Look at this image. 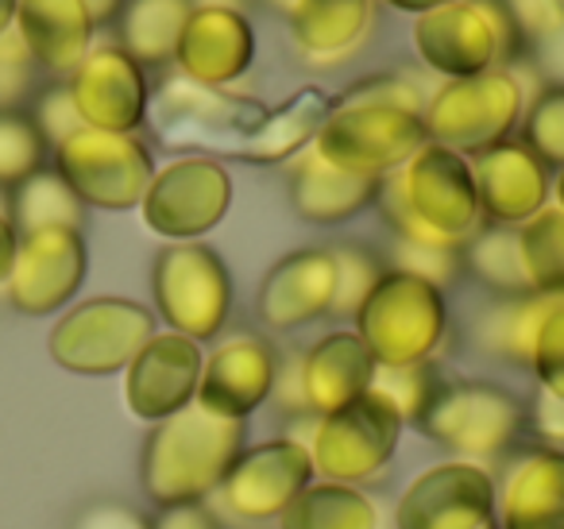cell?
Instances as JSON below:
<instances>
[{"instance_id":"obj_47","label":"cell","mask_w":564,"mask_h":529,"mask_svg":"<svg viewBox=\"0 0 564 529\" xmlns=\"http://www.w3.org/2000/svg\"><path fill=\"white\" fill-rule=\"evenodd\" d=\"M151 529H220V521L205 503H194V506H166V510H159L151 518Z\"/></svg>"},{"instance_id":"obj_29","label":"cell","mask_w":564,"mask_h":529,"mask_svg":"<svg viewBox=\"0 0 564 529\" xmlns=\"http://www.w3.org/2000/svg\"><path fill=\"white\" fill-rule=\"evenodd\" d=\"M294 43L314 63H333L360 47L371 28V0H299L291 17Z\"/></svg>"},{"instance_id":"obj_15","label":"cell","mask_w":564,"mask_h":529,"mask_svg":"<svg viewBox=\"0 0 564 529\" xmlns=\"http://www.w3.org/2000/svg\"><path fill=\"white\" fill-rule=\"evenodd\" d=\"M495 518V475L476 460L417 472L394 503V529H479Z\"/></svg>"},{"instance_id":"obj_10","label":"cell","mask_w":564,"mask_h":529,"mask_svg":"<svg viewBox=\"0 0 564 529\" xmlns=\"http://www.w3.org/2000/svg\"><path fill=\"white\" fill-rule=\"evenodd\" d=\"M151 120L166 148L174 151H213L236 159L248 136L263 125L267 105L256 97L228 94V89L197 86L189 78H171L151 101Z\"/></svg>"},{"instance_id":"obj_44","label":"cell","mask_w":564,"mask_h":529,"mask_svg":"<svg viewBox=\"0 0 564 529\" xmlns=\"http://www.w3.org/2000/svg\"><path fill=\"white\" fill-rule=\"evenodd\" d=\"M74 529H151V518L120 498H97V503L82 506Z\"/></svg>"},{"instance_id":"obj_49","label":"cell","mask_w":564,"mask_h":529,"mask_svg":"<svg viewBox=\"0 0 564 529\" xmlns=\"http://www.w3.org/2000/svg\"><path fill=\"white\" fill-rule=\"evenodd\" d=\"M82 9L89 12L94 28H101V24H112V20L120 17V9H124V0H82Z\"/></svg>"},{"instance_id":"obj_7","label":"cell","mask_w":564,"mask_h":529,"mask_svg":"<svg viewBox=\"0 0 564 529\" xmlns=\"http://www.w3.org/2000/svg\"><path fill=\"white\" fill-rule=\"evenodd\" d=\"M525 112L522 82L510 71H487L479 78L445 82L425 101V140L471 159L495 143L510 140Z\"/></svg>"},{"instance_id":"obj_4","label":"cell","mask_w":564,"mask_h":529,"mask_svg":"<svg viewBox=\"0 0 564 529\" xmlns=\"http://www.w3.org/2000/svg\"><path fill=\"white\" fill-rule=\"evenodd\" d=\"M448 325L453 317L445 290L394 267H387L352 317L356 336L368 344L379 367H414L433 359L445 344Z\"/></svg>"},{"instance_id":"obj_33","label":"cell","mask_w":564,"mask_h":529,"mask_svg":"<svg viewBox=\"0 0 564 529\" xmlns=\"http://www.w3.org/2000/svg\"><path fill=\"white\" fill-rule=\"evenodd\" d=\"M9 217L20 236L43 233V228H78L82 233V225H86V205L66 186L63 174L43 166L40 174H32V179L12 190Z\"/></svg>"},{"instance_id":"obj_12","label":"cell","mask_w":564,"mask_h":529,"mask_svg":"<svg viewBox=\"0 0 564 529\" xmlns=\"http://www.w3.org/2000/svg\"><path fill=\"white\" fill-rule=\"evenodd\" d=\"M232 209V174L213 155H182L155 166L148 194L140 202L143 225L166 244L202 240Z\"/></svg>"},{"instance_id":"obj_26","label":"cell","mask_w":564,"mask_h":529,"mask_svg":"<svg viewBox=\"0 0 564 529\" xmlns=\"http://www.w3.org/2000/svg\"><path fill=\"white\" fill-rule=\"evenodd\" d=\"M17 32L35 66L70 78L94 43V20L82 0H17Z\"/></svg>"},{"instance_id":"obj_16","label":"cell","mask_w":564,"mask_h":529,"mask_svg":"<svg viewBox=\"0 0 564 529\" xmlns=\"http://www.w3.org/2000/svg\"><path fill=\"white\" fill-rule=\"evenodd\" d=\"M89 271V248L78 228H43L20 236L9 274V302L28 317H51L82 290Z\"/></svg>"},{"instance_id":"obj_6","label":"cell","mask_w":564,"mask_h":529,"mask_svg":"<svg viewBox=\"0 0 564 529\" xmlns=\"http://www.w3.org/2000/svg\"><path fill=\"white\" fill-rule=\"evenodd\" d=\"M151 294L155 317L166 321L171 333L205 344L225 333L232 317V274L225 259L202 240L166 244L151 267Z\"/></svg>"},{"instance_id":"obj_39","label":"cell","mask_w":564,"mask_h":529,"mask_svg":"<svg viewBox=\"0 0 564 529\" xmlns=\"http://www.w3.org/2000/svg\"><path fill=\"white\" fill-rule=\"evenodd\" d=\"M530 371L538 375V387L564 398V294L549 305L538 336H533Z\"/></svg>"},{"instance_id":"obj_21","label":"cell","mask_w":564,"mask_h":529,"mask_svg":"<svg viewBox=\"0 0 564 529\" xmlns=\"http://www.w3.org/2000/svg\"><path fill=\"white\" fill-rule=\"evenodd\" d=\"M279 382V356L263 336H228L213 356H205L197 406L228 421H248L263 402H271Z\"/></svg>"},{"instance_id":"obj_31","label":"cell","mask_w":564,"mask_h":529,"mask_svg":"<svg viewBox=\"0 0 564 529\" xmlns=\"http://www.w3.org/2000/svg\"><path fill=\"white\" fill-rule=\"evenodd\" d=\"M279 529H379V506L364 487L314 479L282 510Z\"/></svg>"},{"instance_id":"obj_36","label":"cell","mask_w":564,"mask_h":529,"mask_svg":"<svg viewBox=\"0 0 564 529\" xmlns=\"http://www.w3.org/2000/svg\"><path fill=\"white\" fill-rule=\"evenodd\" d=\"M522 143L549 171H564V86H541V94L525 105Z\"/></svg>"},{"instance_id":"obj_18","label":"cell","mask_w":564,"mask_h":529,"mask_svg":"<svg viewBox=\"0 0 564 529\" xmlns=\"http://www.w3.org/2000/svg\"><path fill=\"white\" fill-rule=\"evenodd\" d=\"M202 344L189 341L182 333H155L135 359L124 367V402L132 418L166 421L171 413L186 410L197 402V387H202Z\"/></svg>"},{"instance_id":"obj_24","label":"cell","mask_w":564,"mask_h":529,"mask_svg":"<svg viewBox=\"0 0 564 529\" xmlns=\"http://www.w3.org/2000/svg\"><path fill=\"white\" fill-rule=\"evenodd\" d=\"M499 529H564V452L525 444L495 483Z\"/></svg>"},{"instance_id":"obj_42","label":"cell","mask_w":564,"mask_h":529,"mask_svg":"<svg viewBox=\"0 0 564 529\" xmlns=\"http://www.w3.org/2000/svg\"><path fill=\"white\" fill-rule=\"evenodd\" d=\"M340 101H387V105H402V109H425L422 89L414 86L402 74H368V78L352 82V86L340 94Z\"/></svg>"},{"instance_id":"obj_38","label":"cell","mask_w":564,"mask_h":529,"mask_svg":"<svg viewBox=\"0 0 564 529\" xmlns=\"http://www.w3.org/2000/svg\"><path fill=\"white\" fill-rule=\"evenodd\" d=\"M441 382H445L441 367L433 364V359H425V364H414V367H379L371 387H376L379 395L391 398L394 410L402 413L406 425H417V418H422L425 406L433 402Z\"/></svg>"},{"instance_id":"obj_22","label":"cell","mask_w":564,"mask_h":529,"mask_svg":"<svg viewBox=\"0 0 564 529\" xmlns=\"http://www.w3.org/2000/svg\"><path fill=\"white\" fill-rule=\"evenodd\" d=\"M174 63H178L182 78L197 82V86L228 89L256 63V28H251L248 12L194 4Z\"/></svg>"},{"instance_id":"obj_48","label":"cell","mask_w":564,"mask_h":529,"mask_svg":"<svg viewBox=\"0 0 564 529\" xmlns=\"http://www.w3.org/2000/svg\"><path fill=\"white\" fill-rule=\"evenodd\" d=\"M17 248H20V233L9 213L0 209V282H9L12 263H17Z\"/></svg>"},{"instance_id":"obj_20","label":"cell","mask_w":564,"mask_h":529,"mask_svg":"<svg viewBox=\"0 0 564 529\" xmlns=\"http://www.w3.org/2000/svg\"><path fill=\"white\" fill-rule=\"evenodd\" d=\"M484 225L518 228L549 205V166L522 140H502L468 159Z\"/></svg>"},{"instance_id":"obj_30","label":"cell","mask_w":564,"mask_h":529,"mask_svg":"<svg viewBox=\"0 0 564 529\" xmlns=\"http://www.w3.org/2000/svg\"><path fill=\"white\" fill-rule=\"evenodd\" d=\"M189 12H194V0H124L117 17V47L128 51L143 71L174 63Z\"/></svg>"},{"instance_id":"obj_23","label":"cell","mask_w":564,"mask_h":529,"mask_svg":"<svg viewBox=\"0 0 564 529\" xmlns=\"http://www.w3.org/2000/svg\"><path fill=\"white\" fill-rule=\"evenodd\" d=\"M376 356L368 344L356 336V328H337L314 341L299 359H294V375H299L302 390V410L306 418H325V413L340 410V406L356 402L368 395L376 382Z\"/></svg>"},{"instance_id":"obj_17","label":"cell","mask_w":564,"mask_h":529,"mask_svg":"<svg viewBox=\"0 0 564 529\" xmlns=\"http://www.w3.org/2000/svg\"><path fill=\"white\" fill-rule=\"evenodd\" d=\"M66 86L86 128L135 136V128L148 120V71L120 47H89Z\"/></svg>"},{"instance_id":"obj_19","label":"cell","mask_w":564,"mask_h":529,"mask_svg":"<svg viewBox=\"0 0 564 529\" xmlns=\"http://www.w3.org/2000/svg\"><path fill=\"white\" fill-rule=\"evenodd\" d=\"M337 298L333 248H299L282 256L256 290V317L271 333H294L329 317Z\"/></svg>"},{"instance_id":"obj_14","label":"cell","mask_w":564,"mask_h":529,"mask_svg":"<svg viewBox=\"0 0 564 529\" xmlns=\"http://www.w3.org/2000/svg\"><path fill=\"white\" fill-rule=\"evenodd\" d=\"M410 213L453 248H464L484 228V213L471 186V166L464 155L425 143L406 166L394 171Z\"/></svg>"},{"instance_id":"obj_27","label":"cell","mask_w":564,"mask_h":529,"mask_svg":"<svg viewBox=\"0 0 564 529\" xmlns=\"http://www.w3.org/2000/svg\"><path fill=\"white\" fill-rule=\"evenodd\" d=\"M333 109V97L317 86H302L299 94H291L282 105L267 109L263 125L248 136L236 159L251 166H279L299 159L306 148H314L317 132H322L325 117Z\"/></svg>"},{"instance_id":"obj_43","label":"cell","mask_w":564,"mask_h":529,"mask_svg":"<svg viewBox=\"0 0 564 529\" xmlns=\"http://www.w3.org/2000/svg\"><path fill=\"white\" fill-rule=\"evenodd\" d=\"M530 410V436L541 449H561L564 452V398L549 395V390H533V398L525 402Z\"/></svg>"},{"instance_id":"obj_11","label":"cell","mask_w":564,"mask_h":529,"mask_svg":"<svg viewBox=\"0 0 564 529\" xmlns=\"http://www.w3.org/2000/svg\"><path fill=\"white\" fill-rule=\"evenodd\" d=\"M55 171L82 205L124 213L143 202L155 179V159L140 136L78 128L55 148Z\"/></svg>"},{"instance_id":"obj_37","label":"cell","mask_w":564,"mask_h":529,"mask_svg":"<svg viewBox=\"0 0 564 529\" xmlns=\"http://www.w3.org/2000/svg\"><path fill=\"white\" fill-rule=\"evenodd\" d=\"M333 259H337V298H333L329 317H356L371 287L383 279L387 263L379 251L364 248V244H337Z\"/></svg>"},{"instance_id":"obj_28","label":"cell","mask_w":564,"mask_h":529,"mask_svg":"<svg viewBox=\"0 0 564 529\" xmlns=\"http://www.w3.org/2000/svg\"><path fill=\"white\" fill-rule=\"evenodd\" d=\"M561 294H510L491 298L484 310L471 317V344L479 356L499 359L510 367H530L533 336L545 321L549 305Z\"/></svg>"},{"instance_id":"obj_51","label":"cell","mask_w":564,"mask_h":529,"mask_svg":"<svg viewBox=\"0 0 564 529\" xmlns=\"http://www.w3.org/2000/svg\"><path fill=\"white\" fill-rule=\"evenodd\" d=\"M17 24V0H0V35Z\"/></svg>"},{"instance_id":"obj_50","label":"cell","mask_w":564,"mask_h":529,"mask_svg":"<svg viewBox=\"0 0 564 529\" xmlns=\"http://www.w3.org/2000/svg\"><path fill=\"white\" fill-rule=\"evenodd\" d=\"M383 4H391V9H399V12H414V17H422V12H433V9H441V4H453V0H383Z\"/></svg>"},{"instance_id":"obj_34","label":"cell","mask_w":564,"mask_h":529,"mask_svg":"<svg viewBox=\"0 0 564 529\" xmlns=\"http://www.w3.org/2000/svg\"><path fill=\"white\" fill-rule=\"evenodd\" d=\"M518 244L530 287L538 294H564V209L545 205L538 217L518 225Z\"/></svg>"},{"instance_id":"obj_54","label":"cell","mask_w":564,"mask_h":529,"mask_svg":"<svg viewBox=\"0 0 564 529\" xmlns=\"http://www.w3.org/2000/svg\"><path fill=\"white\" fill-rule=\"evenodd\" d=\"M553 197H556V209H564V171L556 174V182H553Z\"/></svg>"},{"instance_id":"obj_52","label":"cell","mask_w":564,"mask_h":529,"mask_svg":"<svg viewBox=\"0 0 564 529\" xmlns=\"http://www.w3.org/2000/svg\"><path fill=\"white\" fill-rule=\"evenodd\" d=\"M251 4H263V9L279 12V17H291L294 4H299V0H251Z\"/></svg>"},{"instance_id":"obj_13","label":"cell","mask_w":564,"mask_h":529,"mask_svg":"<svg viewBox=\"0 0 564 529\" xmlns=\"http://www.w3.org/2000/svg\"><path fill=\"white\" fill-rule=\"evenodd\" d=\"M314 479V456L306 444L294 436H271L236 456L217 495L236 521L259 526V521H279L282 510Z\"/></svg>"},{"instance_id":"obj_46","label":"cell","mask_w":564,"mask_h":529,"mask_svg":"<svg viewBox=\"0 0 564 529\" xmlns=\"http://www.w3.org/2000/svg\"><path fill=\"white\" fill-rule=\"evenodd\" d=\"M525 55H530L533 71L545 78V86H564V24H556L549 35L533 40L525 47Z\"/></svg>"},{"instance_id":"obj_5","label":"cell","mask_w":564,"mask_h":529,"mask_svg":"<svg viewBox=\"0 0 564 529\" xmlns=\"http://www.w3.org/2000/svg\"><path fill=\"white\" fill-rule=\"evenodd\" d=\"M422 112L387 101H333L314 151L360 179H387L425 148Z\"/></svg>"},{"instance_id":"obj_1","label":"cell","mask_w":564,"mask_h":529,"mask_svg":"<svg viewBox=\"0 0 564 529\" xmlns=\"http://www.w3.org/2000/svg\"><path fill=\"white\" fill-rule=\"evenodd\" d=\"M248 421H228L205 406H186L155 421L140 449V487L159 510L194 506L217 495L228 467L248 444Z\"/></svg>"},{"instance_id":"obj_40","label":"cell","mask_w":564,"mask_h":529,"mask_svg":"<svg viewBox=\"0 0 564 529\" xmlns=\"http://www.w3.org/2000/svg\"><path fill=\"white\" fill-rule=\"evenodd\" d=\"M394 271H410L417 279L433 282V287H453L464 274L460 251L456 248H417V244H402L394 240Z\"/></svg>"},{"instance_id":"obj_3","label":"cell","mask_w":564,"mask_h":529,"mask_svg":"<svg viewBox=\"0 0 564 529\" xmlns=\"http://www.w3.org/2000/svg\"><path fill=\"white\" fill-rule=\"evenodd\" d=\"M417 58L445 82L507 71L525 55V40L507 0H453L414 20Z\"/></svg>"},{"instance_id":"obj_2","label":"cell","mask_w":564,"mask_h":529,"mask_svg":"<svg viewBox=\"0 0 564 529\" xmlns=\"http://www.w3.org/2000/svg\"><path fill=\"white\" fill-rule=\"evenodd\" d=\"M414 429L456 460L484 464V460H510L518 449H525L530 410L514 390L499 382L445 379Z\"/></svg>"},{"instance_id":"obj_53","label":"cell","mask_w":564,"mask_h":529,"mask_svg":"<svg viewBox=\"0 0 564 529\" xmlns=\"http://www.w3.org/2000/svg\"><path fill=\"white\" fill-rule=\"evenodd\" d=\"M194 4H217V9H248L251 0H194Z\"/></svg>"},{"instance_id":"obj_41","label":"cell","mask_w":564,"mask_h":529,"mask_svg":"<svg viewBox=\"0 0 564 529\" xmlns=\"http://www.w3.org/2000/svg\"><path fill=\"white\" fill-rule=\"evenodd\" d=\"M32 120L40 125V132L47 136V143H55V148L66 140V136L86 128L78 117V109H74V97H70V86H66V82L43 89L40 101H35V109H32Z\"/></svg>"},{"instance_id":"obj_35","label":"cell","mask_w":564,"mask_h":529,"mask_svg":"<svg viewBox=\"0 0 564 529\" xmlns=\"http://www.w3.org/2000/svg\"><path fill=\"white\" fill-rule=\"evenodd\" d=\"M47 136L24 109H0V186L17 190L47 163Z\"/></svg>"},{"instance_id":"obj_55","label":"cell","mask_w":564,"mask_h":529,"mask_svg":"<svg viewBox=\"0 0 564 529\" xmlns=\"http://www.w3.org/2000/svg\"><path fill=\"white\" fill-rule=\"evenodd\" d=\"M479 529H499V521L491 518V521H487V526H479Z\"/></svg>"},{"instance_id":"obj_32","label":"cell","mask_w":564,"mask_h":529,"mask_svg":"<svg viewBox=\"0 0 564 529\" xmlns=\"http://www.w3.org/2000/svg\"><path fill=\"white\" fill-rule=\"evenodd\" d=\"M460 263H464V274H471V279H476L484 290H491L495 298L538 294V290L530 287V274H525L518 228L484 225L460 248Z\"/></svg>"},{"instance_id":"obj_25","label":"cell","mask_w":564,"mask_h":529,"mask_svg":"<svg viewBox=\"0 0 564 529\" xmlns=\"http://www.w3.org/2000/svg\"><path fill=\"white\" fill-rule=\"evenodd\" d=\"M379 182L383 179H360V174L340 171L325 163L314 148H306L299 159H291L286 194H291V209L306 225H345L356 213L376 205Z\"/></svg>"},{"instance_id":"obj_9","label":"cell","mask_w":564,"mask_h":529,"mask_svg":"<svg viewBox=\"0 0 564 529\" xmlns=\"http://www.w3.org/2000/svg\"><path fill=\"white\" fill-rule=\"evenodd\" d=\"M402 429H406V421L394 410V402L371 387L356 402L314 421V433H310L306 444L310 456H314V472L322 479L364 487L368 479H379L391 467Z\"/></svg>"},{"instance_id":"obj_45","label":"cell","mask_w":564,"mask_h":529,"mask_svg":"<svg viewBox=\"0 0 564 529\" xmlns=\"http://www.w3.org/2000/svg\"><path fill=\"white\" fill-rule=\"evenodd\" d=\"M510 17L522 32L525 47L541 35H549L556 24H564V0H507Z\"/></svg>"},{"instance_id":"obj_8","label":"cell","mask_w":564,"mask_h":529,"mask_svg":"<svg viewBox=\"0 0 564 529\" xmlns=\"http://www.w3.org/2000/svg\"><path fill=\"white\" fill-rule=\"evenodd\" d=\"M159 333V317L132 298H89L66 310L47 336V352L63 371L120 375L135 352Z\"/></svg>"}]
</instances>
